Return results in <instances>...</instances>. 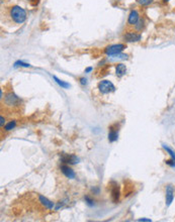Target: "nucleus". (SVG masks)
I'll return each mask as SVG.
<instances>
[{
    "label": "nucleus",
    "instance_id": "f257e3e1",
    "mask_svg": "<svg viewBox=\"0 0 175 222\" xmlns=\"http://www.w3.org/2000/svg\"><path fill=\"white\" fill-rule=\"evenodd\" d=\"M9 16L14 23L21 24V23H24L26 19V12L22 7L18 6V5H14L12 7H10Z\"/></svg>",
    "mask_w": 175,
    "mask_h": 222
},
{
    "label": "nucleus",
    "instance_id": "f03ea898",
    "mask_svg": "<svg viewBox=\"0 0 175 222\" xmlns=\"http://www.w3.org/2000/svg\"><path fill=\"white\" fill-rule=\"evenodd\" d=\"M98 90L102 94H107L116 91V87L108 80H102V81L98 83Z\"/></svg>",
    "mask_w": 175,
    "mask_h": 222
},
{
    "label": "nucleus",
    "instance_id": "7ed1b4c3",
    "mask_svg": "<svg viewBox=\"0 0 175 222\" xmlns=\"http://www.w3.org/2000/svg\"><path fill=\"white\" fill-rule=\"evenodd\" d=\"M125 49V45L124 44H117V45H112L106 47L104 49V53L107 56H116L120 53Z\"/></svg>",
    "mask_w": 175,
    "mask_h": 222
},
{
    "label": "nucleus",
    "instance_id": "20e7f679",
    "mask_svg": "<svg viewBox=\"0 0 175 222\" xmlns=\"http://www.w3.org/2000/svg\"><path fill=\"white\" fill-rule=\"evenodd\" d=\"M110 194H112V199L113 203H117L120 200V189L119 186L115 182H110Z\"/></svg>",
    "mask_w": 175,
    "mask_h": 222
},
{
    "label": "nucleus",
    "instance_id": "39448f33",
    "mask_svg": "<svg viewBox=\"0 0 175 222\" xmlns=\"http://www.w3.org/2000/svg\"><path fill=\"white\" fill-rule=\"evenodd\" d=\"M5 104L8 106H17L20 104V100L13 93H8L5 97Z\"/></svg>",
    "mask_w": 175,
    "mask_h": 222
},
{
    "label": "nucleus",
    "instance_id": "423d86ee",
    "mask_svg": "<svg viewBox=\"0 0 175 222\" xmlns=\"http://www.w3.org/2000/svg\"><path fill=\"white\" fill-rule=\"evenodd\" d=\"M174 195H175V188L173 185H169L166 186V205L169 206L171 203H172L173 199H174Z\"/></svg>",
    "mask_w": 175,
    "mask_h": 222
},
{
    "label": "nucleus",
    "instance_id": "0eeeda50",
    "mask_svg": "<svg viewBox=\"0 0 175 222\" xmlns=\"http://www.w3.org/2000/svg\"><path fill=\"white\" fill-rule=\"evenodd\" d=\"M141 37H142V36H141L140 33H137V32H127V33H125V36H124V40L125 41H129V43H134V41H139L141 40Z\"/></svg>",
    "mask_w": 175,
    "mask_h": 222
},
{
    "label": "nucleus",
    "instance_id": "6e6552de",
    "mask_svg": "<svg viewBox=\"0 0 175 222\" xmlns=\"http://www.w3.org/2000/svg\"><path fill=\"white\" fill-rule=\"evenodd\" d=\"M140 20V15L139 12L137 10H132L130 14H129V18H128V24L130 25H136L137 22Z\"/></svg>",
    "mask_w": 175,
    "mask_h": 222
},
{
    "label": "nucleus",
    "instance_id": "1a4fd4ad",
    "mask_svg": "<svg viewBox=\"0 0 175 222\" xmlns=\"http://www.w3.org/2000/svg\"><path fill=\"white\" fill-rule=\"evenodd\" d=\"M62 162L65 164H75L78 163V158L75 156H69V155H65L62 156Z\"/></svg>",
    "mask_w": 175,
    "mask_h": 222
},
{
    "label": "nucleus",
    "instance_id": "9d476101",
    "mask_svg": "<svg viewBox=\"0 0 175 222\" xmlns=\"http://www.w3.org/2000/svg\"><path fill=\"white\" fill-rule=\"evenodd\" d=\"M117 136H119V129L115 128L113 126H110L109 127V133H108V140L110 143H113L117 139Z\"/></svg>",
    "mask_w": 175,
    "mask_h": 222
},
{
    "label": "nucleus",
    "instance_id": "9b49d317",
    "mask_svg": "<svg viewBox=\"0 0 175 222\" xmlns=\"http://www.w3.org/2000/svg\"><path fill=\"white\" fill-rule=\"evenodd\" d=\"M61 171H62V173L66 176L67 178H69V179H74L75 178V172L71 169V168H69L68 166H62L61 167Z\"/></svg>",
    "mask_w": 175,
    "mask_h": 222
},
{
    "label": "nucleus",
    "instance_id": "f8f14e48",
    "mask_svg": "<svg viewBox=\"0 0 175 222\" xmlns=\"http://www.w3.org/2000/svg\"><path fill=\"white\" fill-rule=\"evenodd\" d=\"M127 73V67L124 64H117L116 67V74L117 77H123V76Z\"/></svg>",
    "mask_w": 175,
    "mask_h": 222
},
{
    "label": "nucleus",
    "instance_id": "ddd939ff",
    "mask_svg": "<svg viewBox=\"0 0 175 222\" xmlns=\"http://www.w3.org/2000/svg\"><path fill=\"white\" fill-rule=\"evenodd\" d=\"M53 79H54L55 81H56V83L58 84L59 86L62 87V88H65V89H67V88L70 87V84H68V83H66V82H63L62 80L58 79V78L56 77V76H53Z\"/></svg>",
    "mask_w": 175,
    "mask_h": 222
},
{
    "label": "nucleus",
    "instance_id": "4468645a",
    "mask_svg": "<svg viewBox=\"0 0 175 222\" xmlns=\"http://www.w3.org/2000/svg\"><path fill=\"white\" fill-rule=\"evenodd\" d=\"M15 125H16V122L15 121H10L8 124H6L5 126H4V129L5 130H11V129H13L14 127H15Z\"/></svg>",
    "mask_w": 175,
    "mask_h": 222
},
{
    "label": "nucleus",
    "instance_id": "2eb2a0df",
    "mask_svg": "<svg viewBox=\"0 0 175 222\" xmlns=\"http://www.w3.org/2000/svg\"><path fill=\"white\" fill-rule=\"evenodd\" d=\"M153 1L154 0H138V3L142 6H148L150 5L151 3H153Z\"/></svg>",
    "mask_w": 175,
    "mask_h": 222
},
{
    "label": "nucleus",
    "instance_id": "dca6fc26",
    "mask_svg": "<svg viewBox=\"0 0 175 222\" xmlns=\"http://www.w3.org/2000/svg\"><path fill=\"white\" fill-rule=\"evenodd\" d=\"M29 66H30V65L21 62V61H17V62H15V64H14V67H15V68H16V67H25V68H28V67H29Z\"/></svg>",
    "mask_w": 175,
    "mask_h": 222
},
{
    "label": "nucleus",
    "instance_id": "f3484780",
    "mask_svg": "<svg viewBox=\"0 0 175 222\" xmlns=\"http://www.w3.org/2000/svg\"><path fill=\"white\" fill-rule=\"evenodd\" d=\"M136 26V28L138 29V30H141L143 28V26H144V20L143 19H140L138 22H137V24L135 25Z\"/></svg>",
    "mask_w": 175,
    "mask_h": 222
},
{
    "label": "nucleus",
    "instance_id": "a211bd4d",
    "mask_svg": "<svg viewBox=\"0 0 175 222\" xmlns=\"http://www.w3.org/2000/svg\"><path fill=\"white\" fill-rule=\"evenodd\" d=\"M163 147H164V148H165V151H166L167 152H169V155H170L171 156H172V159H173V160H175V154H174V152H173L172 151H171V150H170V148H169L168 147H166V145H165V144H164V145H163Z\"/></svg>",
    "mask_w": 175,
    "mask_h": 222
},
{
    "label": "nucleus",
    "instance_id": "6ab92c4d",
    "mask_svg": "<svg viewBox=\"0 0 175 222\" xmlns=\"http://www.w3.org/2000/svg\"><path fill=\"white\" fill-rule=\"evenodd\" d=\"M85 200L87 201V204H88V205H90V206H92V205H93V201L91 200V199H90L88 196H86V197H85Z\"/></svg>",
    "mask_w": 175,
    "mask_h": 222
},
{
    "label": "nucleus",
    "instance_id": "aec40b11",
    "mask_svg": "<svg viewBox=\"0 0 175 222\" xmlns=\"http://www.w3.org/2000/svg\"><path fill=\"white\" fill-rule=\"evenodd\" d=\"M80 83H81V85H86L87 79L86 78H80Z\"/></svg>",
    "mask_w": 175,
    "mask_h": 222
},
{
    "label": "nucleus",
    "instance_id": "412c9836",
    "mask_svg": "<svg viewBox=\"0 0 175 222\" xmlns=\"http://www.w3.org/2000/svg\"><path fill=\"white\" fill-rule=\"evenodd\" d=\"M4 118H3V116L0 117V124H1V126H3V124H4Z\"/></svg>",
    "mask_w": 175,
    "mask_h": 222
},
{
    "label": "nucleus",
    "instance_id": "4be33fe9",
    "mask_svg": "<svg viewBox=\"0 0 175 222\" xmlns=\"http://www.w3.org/2000/svg\"><path fill=\"white\" fill-rule=\"evenodd\" d=\"M91 71H92V68L89 67V68H87L86 70H85V73H89V72H91Z\"/></svg>",
    "mask_w": 175,
    "mask_h": 222
},
{
    "label": "nucleus",
    "instance_id": "5701e85b",
    "mask_svg": "<svg viewBox=\"0 0 175 222\" xmlns=\"http://www.w3.org/2000/svg\"><path fill=\"white\" fill-rule=\"evenodd\" d=\"M139 221H151L150 219H145V218H142V219H139Z\"/></svg>",
    "mask_w": 175,
    "mask_h": 222
},
{
    "label": "nucleus",
    "instance_id": "b1692460",
    "mask_svg": "<svg viewBox=\"0 0 175 222\" xmlns=\"http://www.w3.org/2000/svg\"><path fill=\"white\" fill-rule=\"evenodd\" d=\"M168 1H170V0H163V2H168Z\"/></svg>",
    "mask_w": 175,
    "mask_h": 222
}]
</instances>
